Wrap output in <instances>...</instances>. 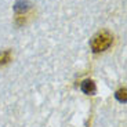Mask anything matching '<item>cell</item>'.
<instances>
[{
	"instance_id": "1",
	"label": "cell",
	"mask_w": 127,
	"mask_h": 127,
	"mask_svg": "<svg viewBox=\"0 0 127 127\" xmlns=\"http://www.w3.org/2000/svg\"><path fill=\"white\" fill-rule=\"evenodd\" d=\"M112 40H113V37H112V35L109 32H106V31L98 32L97 35L93 36L91 41H90L91 51L95 53V54H97V53H102V51H105L106 48L111 47Z\"/></svg>"
},
{
	"instance_id": "2",
	"label": "cell",
	"mask_w": 127,
	"mask_h": 127,
	"mask_svg": "<svg viewBox=\"0 0 127 127\" xmlns=\"http://www.w3.org/2000/svg\"><path fill=\"white\" fill-rule=\"evenodd\" d=\"M80 89L84 94L87 95H94L97 93V86H95V83L93 80L87 79V80H83L82 84H80Z\"/></svg>"
},
{
	"instance_id": "3",
	"label": "cell",
	"mask_w": 127,
	"mask_h": 127,
	"mask_svg": "<svg viewBox=\"0 0 127 127\" xmlns=\"http://www.w3.org/2000/svg\"><path fill=\"white\" fill-rule=\"evenodd\" d=\"M31 6L32 4L29 3L28 0H17L15 4H14V11H15V13L24 14V13H26V11L31 8Z\"/></svg>"
},
{
	"instance_id": "4",
	"label": "cell",
	"mask_w": 127,
	"mask_h": 127,
	"mask_svg": "<svg viewBox=\"0 0 127 127\" xmlns=\"http://www.w3.org/2000/svg\"><path fill=\"white\" fill-rule=\"evenodd\" d=\"M11 61V51L6 50V51H1L0 53V66H3L6 64H8Z\"/></svg>"
},
{
	"instance_id": "5",
	"label": "cell",
	"mask_w": 127,
	"mask_h": 127,
	"mask_svg": "<svg viewBox=\"0 0 127 127\" xmlns=\"http://www.w3.org/2000/svg\"><path fill=\"white\" fill-rule=\"evenodd\" d=\"M126 89H120V90H118V91H116V94H115V97H116V99H118L119 102H126L127 101V95H126Z\"/></svg>"
}]
</instances>
